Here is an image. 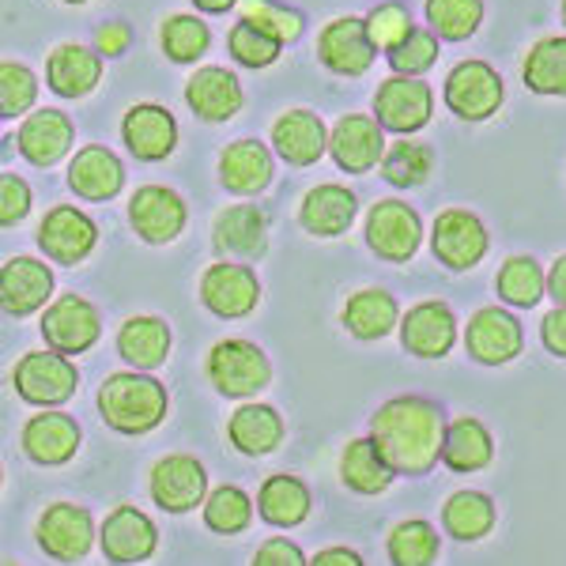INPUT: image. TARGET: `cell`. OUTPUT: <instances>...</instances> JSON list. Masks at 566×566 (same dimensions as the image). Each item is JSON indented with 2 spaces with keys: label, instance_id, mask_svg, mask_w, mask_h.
<instances>
[{
  "label": "cell",
  "instance_id": "obj_50",
  "mask_svg": "<svg viewBox=\"0 0 566 566\" xmlns=\"http://www.w3.org/2000/svg\"><path fill=\"white\" fill-rule=\"evenodd\" d=\"M27 212H31V189H27V181L15 175H4L0 178V223L12 227V223H20V219H27Z\"/></svg>",
  "mask_w": 566,
  "mask_h": 566
},
{
  "label": "cell",
  "instance_id": "obj_2",
  "mask_svg": "<svg viewBox=\"0 0 566 566\" xmlns=\"http://www.w3.org/2000/svg\"><path fill=\"white\" fill-rule=\"evenodd\" d=\"M98 412L122 434H148L167 416V389L148 370L114 374L98 389Z\"/></svg>",
  "mask_w": 566,
  "mask_h": 566
},
{
  "label": "cell",
  "instance_id": "obj_35",
  "mask_svg": "<svg viewBox=\"0 0 566 566\" xmlns=\"http://www.w3.org/2000/svg\"><path fill=\"white\" fill-rule=\"evenodd\" d=\"M400 310L392 303L389 291H378V287H367V291H355L344 306V328L359 340H378V336L392 333L397 325Z\"/></svg>",
  "mask_w": 566,
  "mask_h": 566
},
{
  "label": "cell",
  "instance_id": "obj_7",
  "mask_svg": "<svg viewBox=\"0 0 566 566\" xmlns=\"http://www.w3.org/2000/svg\"><path fill=\"white\" fill-rule=\"evenodd\" d=\"M328 155L348 175H367L370 167L381 163V155H386V129L378 125V117L344 114L333 125V133H328Z\"/></svg>",
  "mask_w": 566,
  "mask_h": 566
},
{
  "label": "cell",
  "instance_id": "obj_45",
  "mask_svg": "<svg viewBox=\"0 0 566 566\" xmlns=\"http://www.w3.org/2000/svg\"><path fill=\"white\" fill-rule=\"evenodd\" d=\"M242 23H253L258 31H264L269 39L283 42H295L303 34V15L291 12L283 4H272V0H245L242 4Z\"/></svg>",
  "mask_w": 566,
  "mask_h": 566
},
{
  "label": "cell",
  "instance_id": "obj_11",
  "mask_svg": "<svg viewBox=\"0 0 566 566\" xmlns=\"http://www.w3.org/2000/svg\"><path fill=\"white\" fill-rule=\"evenodd\" d=\"M98 333H103L98 310L80 295H61L57 303L42 314V336L53 352L80 355L98 340Z\"/></svg>",
  "mask_w": 566,
  "mask_h": 566
},
{
  "label": "cell",
  "instance_id": "obj_10",
  "mask_svg": "<svg viewBox=\"0 0 566 566\" xmlns=\"http://www.w3.org/2000/svg\"><path fill=\"white\" fill-rule=\"evenodd\" d=\"M431 250L446 269L464 272V269H472V264H480L483 253H488V231H483V223L472 212L450 208V212H442L434 219Z\"/></svg>",
  "mask_w": 566,
  "mask_h": 566
},
{
  "label": "cell",
  "instance_id": "obj_58",
  "mask_svg": "<svg viewBox=\"0 0 566 566\" xmlns=\"http://www.w3.org/2000/svg\"><path fill=\"white\" fill-rule=\"evenodd\" d=\"M69 4H84V0H69Z\"/></svg>",
  "mask_w": 566,
  "mask_h": 566
},
{
  "label": "cell",
  "instance_id": "obj_44",
  "mask_svg": "<svg viewBox=\"0 0 566 566\" xmlns=\"http://www.w3.org/2000/svg\"><path fill=\"white\" fill-rule=\"evenodd\" d=\"M250 517H253V506L242 488H216L205 502L208 528H216V533H223V536L242 533V528L250 525Z\"/></svg>",
  "mask_w": 566,
  "mask_h": 566
},
{
  "label": "cell",
  "instance_id": "obj_36",
  "mask_svg": "<svg viewBox=\"0 0 566 566\" xmlns=\"http://www.w3.org/2000/svg\"><path fill=\"white\" fill-rule=\"evenodd\" d=\"M258 510L269 525L291 528V525H303L310 514V491L306 483L298 476H272L261 483V495H258Z\"/></svg>",
  "mask_w": 566,
  "mask_h": 566
},
{
  "label": "cell",
  "instance_id": "obj_28",
  "mask_svg": "<svg viewBox=\"0 0 566 566\" xmlns=\"http://www.w3.org/2000/svg\"><path fill=\"white\" fill-rule=\"evenodd\" d=\"M122 181H125V170H122V163H117V155L106 151V148H98V144H91V148L76 151V159H72V167H69L72 193H80L84 200H109V197H117Z\"/></svg>",
  "mask_w": 566,
  "mask_h": 566
},
{
  "label": "cell",
  "instance_id": "obj_26",
  "mask_svg": "<svg viewBox=\"0 0 566 566\" xmlns=\"http://www.w3.org/2000/svg\"><path fill=\"white\" fill-rule=\"evenodd\" d=\"M219 181L231 193H261L272 181V151L258 140H234L219 155Z\"/></svg>",
  "mask_w": 566,
  "mask_h": 566
},
{
  "label": "cell",
  "instance_id": "obj_4",
  "mask_svg": "<svg viewBox=\"0 0 566 566\" xmlns=\"http://www.w3.org/2000/svg\"><path fill=\"white\" fill-rule=\"evenodd\" d=\"M502 98H506V87H502V76L488 61H461L446 76V106L461 122H488L502 106Z\"/></svg>",
  "mask_w": 566,
  "mask_h": 566
},
{
  "label": "cell",
  "instance_id": "obj_33",
  "mask_svg": "<svg viewBox=\"0 0 566 566\" xmlns=\"http://www.w3.org/2000/svg\"><path fill=\"white\" fill-rule=\"evenodd\" d=\"M227 434H231L234 450L245 453V458H264V453H272L280 446L283 419L276 408H269V405H245L231 416Z\"/></svg>",
  "mask_w": 566,
  "mask_h": 566
},
{
  "label": "cell",
  "instance_id": "obj_25",
  "mask_svg": "<svg viewBox=\"0 0 566 566\" xmlns=\"http://www.w3.org/2000/svg\"><path fill=\"white\" fill-rule=\"evenodd\" d=\"M355 212H359V200H355L352 189L344 186H314L303 197V208H298V219L310 234L317 239H336L352 227Z\"/></svg>",
  "mask_w": 566,
  "mask_h": 566
},
{
  "label": "cell",
  "instance_id": "obj_43",
  "mask_svg": "<svg viewBox=\"0 0 566 566\" xmlns=\"http://www.w3.org/2000/svg\"><path fill=\"white\" fill-rule=\"evenodd\" d=\"M389 559L397 566H427L438 559V533L427 522H400L389 533Z\"/></svg>",
  "mask_w": 566,
  "mask_h": 566
},
{
  "label": "cell",
  "instance_id": "obj_54",
  "mask_svg": "<svg viewBox=\"0 0 566 566\" xmlns=\"http://www.w3.org/2000/svg\"><path fill=\"white\" fill-rule=\"evenodd\" d=\"M363 559L355 552H348V547H328V552L314 555V566H359Z\"/></svg>",
  "mask_w": 566,
  "mask_h": 566
},
{
  "label": "cell",
  "instance_id": "obj_3",
  "mask_svg": "<svg viewBox=\"0 0 566 566\" xmlns=\"http://www.w3.org/2000/svg\"><path fill=\"white\" fill-rule=\"evenodd\" d=\"M208 378H212L219 397L250 400L272 378L269 355L250 340H219L208 355Z\"/></svg>",
  "mask_w": 566,
  "mask_h": 566
},
{
  "label": "cell",
  "instance_id": "obj_49",
  "mask_svg": "<svg viewBox=\"0 0 566 566\" xmlns=\"http://www.w3.org/2000/svg\"><path fill=\"white\" fill-rule=\"evenodd\" d=\"M367 34H370L374 50L392 53L408 34H412V15H408V8H400V4H381L367 15Z\"/></svg>",
  "mask_w": 566,
  "mask_h": 566
},
{
  "label": "cell",
  "instance_id": "obj_34",
  "mask_svg": "<svg viewBox=\"0 0 566 566\" xmlns=\"http://www.w3.org/2000/svg\"><path fill=\"white\" fill-rule=\"evenodd\" d=\"M397 472L389 469L386 458L378 453V446L370 438H355V442L344 446L340 453V480L348 483L359 495H381L389 488Z\"/></svg>",
  "mask_w": 566,
  "mask_h": 566
},
{
  "label": "cell",
  "instance_id": "obj_21",
  "mask_svg": "<svg viewBox=\"0 0 566 566\" xmlns=\"http://www.w3.org/2000/svg\"><path fill=\"white\" fill-rule=\"evenodd\" d=\"M53 295V272L34 258H15L4 264V276H0V298L4 310L15 317H27L34 310H42Z\"/></svg>",
  "mask_w": 566,
  "mask_h": 566
},
{
  "label": "cell",
  "instance_id": "obj_48",
  "mask_svg": "<svg viewBox=\"0 0 566 566\" xmlns=\"http://www.w3.org/2000/svg\"><path fill=\"white\" fill-rule=\"evenodd\" d=\"M39 95V84H34V72L15 65V61H4L0 65V114L4 117H20L27 106Z\"/></svg>",
  "mask_w": 566,
  "mask_h": 566
},
{
  "label": "cell",
  "instance_id": "obj_57",
  "mask_svg": "<svg viewBox=\"0 0 566 566\" xmlns=\"http://www.w3.org/2000/svg\"><path fill=\"white\" fill-rule=\"evenodd\" d=\"M563 23H566V0H563Z\"/></svg>",
  "mask_w": 566,
  "mask_h": 566
},
{
  "label": "cell",
  "instance_id": "obj_56",
  "mask_svg": "<svg viewBox=\"0 0 566 566\" xmlns=\"http://www.w3.org/2000/svg\"><path fill=\"white\" fill-rule=\"evenodd\" d=\"M193 4L200 8V12H212V15H219V12H231L239 0H193Z\"/></svg>",
  "mask_w": 566,
  "mask_h": 566
},
{
  "label": "cell",
  "instance_id": "obj_6",
  "mask_svg": "<svg viewBox=\"0 0 566 566\" xmlns=\"http://www.w3.org/2000/svg\"><path fill=\"white\" fill-rule=\"evenodd\" d=\"M80 374L65 359V352H31L20 359L15 367V392L27 405H42V408H57L76 392Z\"/></svg>",
  "mask_w": 566,
  "mask_h": 566
},
{
  "label": "cell",
  "instance_id": "obj_14",
  "mask_svg": "<svg viewBox=\"0 0 566 566\" xmlns=\"http://www.w3.org/2000/svg\"><path fill=\"white\" fill-rule=\"evenodd\" d=\"M464 344H469L472 359L483 363V367H502V363L517 359V352H522V325L502 306H483L469 322Z\"/></svg>",
  "mask_w": 566,
  "mask_h": 566
},
{
  "label": "cell",
  "instance_id": "obj_32",
  "mask_svg": "<svg viewBox=\"0 0 566 566\" xmlns=\"http://www.w3.org/2000/svg\"><path fill=\"white\" fill-rule=\"evenodd\" d=\"M491 458H495V446H491V434L480 419H453L446 427V438H442V461L446 469L453 472H480L488 469Z\"/></svg>",
  "mask_w": 566,
  "mask_h": 566
},
{
  "label": "cell",
  "instance_id": "obj_24",
  "mask_svg": "<svg viewBox=\"0 0 566 566\" xmlns=\"http://www.w3.org/2000/svg\"><path fill=\"white\" fill-rule=\"evenodd\" d=\"M80 450V427L76 419L61 412H42L27 419L23 427V453L34 464H65Z\"/></svg>",
  "mask_w": 566,
  "mask_h": 566
},
{
  "label": "cell",
  "instance_id": "obj_39",
  "mask_svg": "<svg viewBox=\"0 0 566 566\" xmlns=\"http://www.w3.org/2000/svg\"><path fill=\"white\" fill-rule=\"evenodd\" d=\"M547 291L544 269L533 258H510L499 269V298L510 306H536Z\"/></svg>",
  "mask_w": 566,
  "mask_h": 566
},
{
  "label": "cell",
  "instance_id": "obj_12",
  "mask_svg": "<svg viewBox=\"0 0 566 566\" xmlns=\"http://www.w3.org/2000/svg\"><path fill=\"white\" fill-rule=\"evenodd\" d=\"M129 223L144 242H175L186 227V200L167 186H144L129 200Z\"/></svg>",
  "mask_w": 566,
  "mask_h": 566
},
{
  "label": "cell",
  "instance_id": "obj_51",
  "mask_svg": "<svg viewBox=\"0 0 566 566\" xmlns=\"http://www.w3.org/2000/svg\"><path fill=\"white\" fill-rule=\"evenodd\" d=\"M253 563L258 566H303V552H298V544L283 541V536H276V541H264V547L258 555H253Z\"/></svg>",
  "mask_w": 566,
  "mask_h": 566
},
{
  "label": "cell",
  "instance_id": "obj_30",
  "mask_svg": "<svg viewBox=\"0 0 566 566\" xmlns=\"http://www.w3.org/2000/svg\"><path fill=\"white\" fill-rule=\"evenodd\" d=\"M117 352L133 370H155L170 355V328L159 317H129L117 333Z\"/></svg>",
  "mask_w": 566,
  "mask_h": 566
},
{
  "label": "cell",
  "instance_id": "obj_22",
  "mask_svg": "<svg viewBox=\"0 0 566 566\" xmlns=\"http://www.w3.org/2000/svg\"><path fill=\"white\" fill-rule=\"evenodd\" d=\"M186 103L205 122H227L242 109V84L234 80V72L208 65L193 72V80L186 84Z\"/></svg>",
  "mask_w": 566,
  "mask_h": 566
},
{
  "label": "cell",
  "instance_id": "obj_55",
  "mask_svg": "<svg viewBox=\"0 0 566 566\" xmlns=\"http://www.w3.org/2000/svg\"><path fill=\"white\" fill-rule=\"evenodd\" d=\"M547 291H552L555 303L566 306V258H559L552 264V272H547Z\"/></svg>",
  "mask_w": 566,
  "mask_h": 566
},
{
  "label": "cell",
  "instance_id": "obj_47",
  "mask_svg": "<svg viewBox=\"0 0 566 566\" xmlns=\"http://www.w3.org/2000/svg\"><path fill=\"white\" fill-rule=\"evenodd\" d=\"M434 61H438V39L431 31H419V27H412V34L389 53V65L397 76H423Z\"/></svg>",
  "mask_w": 566,
  "mask_h": 566
},
{
  "label": "cell",
  "instance_id": "obj_19",
  "mask_svg": "<svg viewBox=\"0 0 566 566\" xmlns=\"http://www.w3.org/2000/svg\"><path fill=\"white\" fill-rule=\"evenodd\" d=\"M122 136H125V148H129L136 159H167L178 144V122L170 109L155 106V103H144V106H133L122 122Z\"/></svg>",
  "mask_w": 566,
  "mask_h": 566
},
{
  "label": "cell",
  "instance_id": "obj_46",
  "mask_svg": "<svg viewBox=\"0 0 566 566\" xmlns=\"http://www.w3.org/2000/svg\"><path fill=\"white\" fill-rule=\"evenodd\" d=\"M227 45H231V57L239 61V65H245V69H269L272 61L280 57V42L269 39L264 31H258L253 23L234 27Z\"/></svg>",
  "mask_w": 566,
  "mask_h": 566
},
{
  "label": "cell",
  "instance_id": "obj_9",
  "mask_svg": "<svg viewBox=\"0 0 566 566\" xmlns=\"http://www.w3.org/2000/svg\"><path fill=\"white\" fill-rule=\"evenodd\" d=\"M34 536H39L45 555H53V559H61V563H76L91 552L95 525H91V514L84 506L53 502V506L42 510L39 525H34Z\"/></svg>",
  "mask_w": 566,
  "mask_h": 566
},
{
  "label": "cell",
  "instance_id": "obj_13",
  "mask_svg": "<svg viewBox=\"0 0 566 566\" xmlns=\"http://www.w3.org/2000/svg\"><path fill=\"white\" fill-rule=\"evenodd\" d=\"M205 464L189 453H170V458L155 461L151 469V499L159 502L167 514H186L197 502H205Z\"/></svg>",
  "mask_w": 566,
  "mask_h": 566
},
{
  "label": "cell",
  "instance_id": "obj_31",
  "mask_svg": "<svg viewBox=\"0 0 566 566\" xmlns=\"http://www.w3.org/2000/svg\"><path fill=\"white\" fill-rule=\"evenodd\" d=\"M98 76H103V65H98V57L84 50V45H57L50 53V61H45V80H50V87L61 98L87 95L98 84Z\"/></svg>",
  "mask_w": 566,
  "mask_h": 566
},
{
  "label": "cell",
  "instance_id": "obj_37",
  "mask_svg": "<svg viewBox=\"0 0 566 566\" xmlns=\"http://www.w3.org/2000/svg\"><path fill=\"white\" fill-rule=\"evenodd\" d=\"M442 522L453 541L469 544L491 533V525H495V506H491V499L480 495V491H458V495L446 502Z\"/></svg>",
  "mask_w": 566,
  "mask_h": 566
},
{
  "label": "cell",
  "instance_id": "obj_15",
  "mask_svg": "<svg viewBox=\"0 0 566 566\" xmlns=\"http://www.w3.org/2000/svg\"><path fill=\"white\" fill-rule=\"evenodd\" d=\"M95 242H98L95 223H91L84 212L69 208V205L45 212L42 227H39L42 253H45V258H53L57 264H80L91 250H95Z\"/></svg>",
  "mask_w": 566,
  "mask_h": 566
},
{
  "label": "cell",
  "instance_id": "obj_42",
  "mask_svg": "<svg viewBox=\"0 0 566 566\" xmlns=\"http://www.w3.org/2000/svg\"><path fill=\"white\" fill-rule=\"evenodd\" d=\"M159 42H163V53H167L175 65H186V61H197L200 53L212 45V34H208L205 20H197V15H170L159 31Z\"/></svg>",
  "mask_w": 566,
  "mask_h": 566
},
{
  "label": "cell",
  "instance_id": "obj_41",
  "mask_svg": "<svg viewBox=\"0 0 566 566\" xmlns=\"http://www.w3.org/2000/svg\"><path fill=\"white\" fill-rule=\"evenodd\" d=\"M381 175L400 189L423 186V181L431 178V148L412 144V140H397L392 148H386V155H381Z\"/></svg>",
  "mask_w": 566,
  "mask_h": 566
},
{
  "label": "cell",
  "instance_id": "obj_20",
  "mask_svg": "<svg viewBox=\"0 0 566 566\" xmlns=\"http://www.w3.org/2000/svg\"><path fill=\"white\" fill-rule=\"evenodd\" d=\"M272 148L291 167H310L325 155V125L310 109H283L272 125Z\"/></svg>",
  "mask_w": 566,
  "mask_h": 566
},
{
  "label": "cell",
  "instance_id": "obj_16",
  "mask_svg": "<svg viewBox=\"0 0 566 566\" xmlns=\"http://www.w3.org/2000/svg\"><path fill=\"white\" fill-rule=\"evenodd\" d=\"M317 53H322L325 69H333L336 76H363L374 65V42L367 34V20H336L328 23L317 39Z\"/></svg>",
  "mask_w": 566,
  "mask_h": 566
},
{
  "label": "cell",
  "instance_id": "obj_38",
  "mask_svg": "<svg viewBox=\"0 0 566 566\" xmlns=\"http://www.w3.org/2000/svg\"><path fill=\"white\" fill-rule=\"evenodd\" d=\"M525 87L536 95H566V39H541L525 57Z\"/></svg>",
  "mask_w": 566,
  "mask_h": 566
},
{
  "label": "cell",
  "instance_id": "obj_29",
  "mask_svg": "<svg viewBox=\"0 0 566 566\" xmlns=\"http://www.w3.org/2000/svg\"><path fill=\"white\" fill-rule=\"evenodd\" d=\"M69 148H72V125L65 114H57V109H39V114L23 122L20 151L34 167H53L57 159H65Z\"/></svg>",
  "mask_w": 566,
  "mask_h": 566
},
{
  "label": "cell",
  "instance_id": "obj_40",
  "mask_svg": "<svg viewBox=\"0 0 566 566\" xmlns=\"http://www.w3.org/2000/svg\"><path fill=\"white\" fill-rule=\"evenodd\" d=\"M483 20L480 0H427V23L438 39L464 42Z\"/></svg>",
  "mask_w": 566,
  "mask_h": 566
},
{
  "label": "cell",
  "instance_id": "obj_8",
  "mask_svg": "<svg viewBox=\"0 0 566 566\" xmlns=\"http://www.w3.org/2000/svg\"><path fill=\"white\" fill-rule=\"evenodd\" d=\"M431 87L419 84V76H392L378 87L374 95V117H378L381 129L389 133H416L431 122Z\"/></svg>",
  "mask_w": 566,
  "mask_h": 566
},
{
  "label": "cell",
  "instance_id": "obj_52",
  "mask_svg": "<svg viewBox=\"0 0 566 566\" xmlns=\"http://www.w3.org/2000/svg\"><path fill=\"white\" fill-rule=\"evenodd\" d=\"M541 336H544V348L552 355L566 359V306H555L544 314V325H541Z\"/></svg>",
  "mask_w": 566,
  "mask_h": 566
},
{
  "label": "cell",
  "instance_id": "obj_17",
  "mask_svg": "<svg viewBox=\"0 0 566 566\" xmlns=\"http://www.w3.org/2000/svg\"><path fill=\"white\" fill-rule=\"evenodd\" d=\"M200 298L216 317H245L261 298V283L242 264H212L200 280Z\"/></svg>",
  "mask_w": 566,
  "mask_h": 566
},
{
  "label": "cell",
  "instance_id": "obj_1",
  "mask_svg": "<svg viewBox=\"0 0 566 566\" xmlns=\"http://www.w3.org/2000/svg\"><path fill=\"white\" fill-rule=\"evenodd\" d=\"M446 416L427 397H392L370 419V442L400 476H423L442 461Z\"/></svg>",
  "mask_w": 566,
  "mask_h": 566
},
{
  "label": "cell",
  "instance_id": "obj_53",
  "mask_svg": "<svg viewBox=\"0 0 566 566\" xmlns=\"http://www.w3.org/2000/svg\"><path fill=\"white\" fill-rule=\"evenodd\" d=\"M98 50H103L106 57H122V53L129 50V27L106 23L103 31H98Z\"/></svg>",
  "mask_w": 566,
  "mask_h": 566
},
{
  "label": "cell",
  "instance_id": "obj_5",
  "mask_svg": "<svg viewBox=\"0 0 566 566\" xmlns=\"http://www.w3.org/2000/svg\"><path fill=\"white\" fill-rule=\"evenodd\" d=\"M423 242V223L405 200H378L367 212V245L381 261H412Z\"/></svg>",
  "mask_w": 566,
  "mask_h": 566
},
{
  "label": "cell",
  "instance_id": "obj_27",
  "mask_svg": "<svg viewBox=\"0 0 566 566\" xmlns=\"http://www.w3.org/2000/svg\"><path fill=\"white\" fill-rule=\"evenodd\" d=\"M264 239H269V227H264V216L253 205H234L216 219L212 245L227 258H261L264 245H269Z\"/></svg>",
  "mask_w": 566,
  "mask_h": 566
},
{
  "label": "cell",
  "instance_id": "obj_23",
  "mask_svg": "<svg viewBox=\"0 0 566 566\" xmlns=\"http://www.w3.org/2000/svg\"><path fill=\"white\" fill-rule=\"evenodd\" d=\"M103 552L109 563H140L155 552V525L136 506H117L103 522Z\"/></svg>",
  "mask_w": 566,
  "mask_h": 566
},
{
  "label": "cell",
  "instance_id": "obj_18",
  "mask_svg": "<svg viewBox=\"0 0 566 566\" xmlns=\"http://www.w3.org/2000/svg\"><path fill=\"white\" fill-rule=\"evenodd\" d=\"M458 340V322L446 303H419L400 325V344L419 359H442Z\"/></svg>",
  "mask_w": 566,
  "mask_h": 566
}]
</instances>
